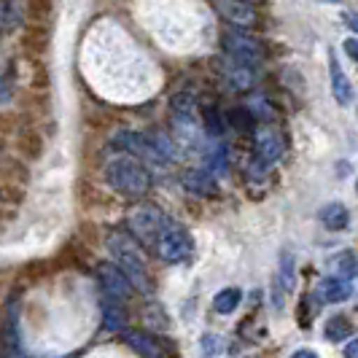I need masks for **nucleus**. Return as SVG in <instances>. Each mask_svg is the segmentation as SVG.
I'll return each instance as SVG.
<instances>
[{
	"instance_id": "nucleus-1",
	"label": "nucleus",
	"mask_w": 358,
	"mask_h": 358,
	"mask_svg": "<svg viewBox=\"0 0 358 358\" xmlns=\"http://www.w3.org/2000/svg\"><path fill=\"white\" fill-rule=\"evenodd\" d=\"M103 176H106V183L113 192L132 199L145 197L151 192V183H154L151 173L145 170V164L138 157H132V154L110 157L106 162V167H103Z\"/></svg>"
},
{
	"instance_id": "nucleus-2",
	"label": "nucleus",
	"mask_w": 358,
	"mask_h": 358,
	"mask_svg": "<svg viewBox=\"0 0 358 358\" xmlns=\"http://www.w3.org/2000/svg\"><path fill=\"white\" fill-rule=\"evenodd\" d=\"M106 245H108V251H110V262L132 280L135 291L151 294V278H148V267H145L143 253L138 248V243H135L129 234L110 232L106 237Z\"/></svg>"
},
{
	"instance_id": "nucleus-3",
	"label": "nucleus",
	"mask_w": 358,
	"mask_h": 358,
	"mask_svg": "<svg viewBox=\"0 0 358 358\" xmlns=\"http://www.w3.org/2000/svg\"><path fill=\"white\" fill-rule=\"evenodd\" d=\"M167 224H170L167 215L162 213L157 205H138V208H132L127 213V229H129V234L138 243L148 245V248H154L157 237H159V232Z\"/></svg>"
},
{
	"instance_id": "nucleus-4",
	"label": "nucleus",
	"mask_w": 358,
	"mask_h": 358,
	"mask_svg": "<svg viewBox=\"0 0 358 358\" xmlns=\"http://www.w3.org/2000/svg\"><path fill=\"white\" fill-rule=\"evenodd\" d=\"M116 143L124 151H129L132 157H138L141 162H167L173 157V145L164 138H148L141 132H119Z\"/></svg>"
},
{
	"instance_id": "nucleus-5",
	"label": "nucleus",
	"mask_w": 358,
	"mask_h": 358,
	"mask_svg": "<svg viewBox=\"0 0 358 358\" xmlns=\"http://www.w3.org/2000/svg\"><path fill=\"white\" fill-rule=\"evenodd\" d=\"M192 248H194V243H192L189 232H186L183 227H178V224H173V221L162 229L159 237H157V243H154L157 256H159L162 262H167V264L186 262V259L192 256Z\"/></svg>"
},
{
	"instance_id": "nucleus-6",
	"label": "nucleus",
	"mask_w": 358,
	"mask_h": 358,
	"mask_svg": "<svg viewBox=\"0 0 358 358\" xmlns=\"http://www.w3.org/2000/svg\"><path fill=\"white\" fill-rule=\"evenodd\" d=\"M221 46H224V52L229 54L232 59L243 62V65H251V68H256L262 62V57H264V46L259 43V38L245 33L243 27L227 30L224 38H221Z\"/></svg>"
},
{
	"instance_id": "nucleus-7",
	"label": "nucleus",
	"mask_w": 358,
	"mask_h": 358,
	"mask_svg": "<svg viewBox=\"0 0 358 358\" xmlns=\"http://www.w3.org/2000/svg\"><path fill=\"white\" fill-rule=\"evenodd\" d=\"M97 278H100V286H103V294H106L108 299H116V302H122V305L132 299L135 286H132V280H129L113 262H103V264L97 267Z\"/></svg>"
},
{
	"instance_id": "nucleus-8",
	"label": "nucleus",
	"mask_w": 358,
	"mask_h": 358,
	"mask_svg": "<svg viewBox=\"0 0 358 358\" xmlns=\"http://www.w3.org/2000/svg\"><path fill=\"white\" fill-rule=\"evenodd\" d=\"M286 151V138L278 127L272 124H262L256 129V159L262 164H272L283 157Z\"/></svg>"
},
{
	"instance_id": "nucleus-9",
	"label": "nucleus",
	"mask_w": 358,
	"mask_h": 358,
	"mask_svg": "<svg viewBox=\"0 0 358 358\" xmlns=\"http://www.w3.org/2000/svg\"><path fill=\"white\" fill-rule=\"evenodd\" d=\"M215 11L227 22H232L234 27H253L259 22V14L248 0H215Z\"/></svg>"
},
{
	"instance_id": "nucleus-10",
	"label": "nucleus",
	"mask_w": 358,
	"mask_h": 358,
	"mask_svg": "<svg viewBox=\"0 0 358 358\" xmlns=\"http://www.w3.org/2000/svg\"><path fill=\"white\" fill-rule=\"evenodd\" d=\"M329 76H331L334 100H337L340 106H350V103H353V84H350V78L345 76L340 59L334 57V52H331V57H329Z\"/></svg>"
},
{
	"instance_id": "nucleus-11",
	"label": "nucleus",
	"mask_w": 358,
	"mask_h": 358,
	"mask_svg": "<svg viewBox=\"0 0 358 358\" xmlns=\"http://www.w3.org/2000/svg\"><path fill=\"white\" fill-rule=\"evenodd\" d=\"M350 294H353L350 283H348L345 278H337V275H331V278H323L321 283H318V296H321L323 302H329V305H340V302H348V299H350Z\"/></svg>"
},
{
	"instance_id": "nucleus-12",
	"label": "nucleus",
	"mask_w": 358,
	"mask_h": 358,
	"mask_svg": "<svg viewBox=\"0 0 358 358\" xmlns=\"http://www.w3.org/2000/svg\"><path fill=\"white\" fill-rule=\"evenodd\" d=\"M180 180H183V186L192 192V194H197V197H215L218 194V189H215V180L210 178V173L208 170H186L183 176H180Z\"/></svg>"
},
{
	"instance_id": "nucleus-13",
	"label": "nucleus",
	"mask_w": 358,
	"mask_h": 358,
	"mask_svg": "<svg viewBox=\"0 0 358 358\" xmlns=\"http://www.w3.org/2000/svg\"><path fill=\"white\" fill-rule=\"evenodd\" d=\"M224 76H227V81L232 84L234 90H251L253 84H256V71H253L251 65H243V62L232 59V57L224 65Z\"/></svg>"
},
{
	"instance_id": "nucleus-14",
	"label": "nucleus",
	"mask_w": 358,
	"mask_h": 358,
	"mask_svg": "<svg viewBox=\"0 0 358 358\" xmlns=\"http://www.w3.org/2000/svg\"><path fill=\"white\" fill-rule=\"evenodd\" d=\"M124 340L135 353H141L143 358H162L159 340H157V337H151V334H143V331H129Z\"/></svg>"
},
{
	"instance_id": "nucleus-15",
	"label": "nucleus",
	"mask_w": 358,
	"mask_h": 358,
	"mask_svg": "<svg viewBox=\"0 0 358 358\" xmlns=\"http://www.w3.org/2000/svg\"><path fill=\"white\" fill-rule=\"evenodd\" d=\"M321 221L326 229L342 232V229H348V224H350V213H348V208H345L342 202H329L321 210Z\"/></svg>"
},
{
	"instance_id": "nucleus-16",
	"label": "nucleus",
	"mask_w": 358,
	"mask_h": 358,
	"mask_svg": "<svg viewBox=\"0 0 358 358\" xmlns=\"http://www.w3.org/2000/svg\"><path fill=\"white\" fill-rule=\"evenodd\" d=\"M323 334H326L329 342H345L348 337H353V326H350V321H348L345 315H331V318L326 321Z\"/></svg>"
},
{
	"instance_id": "nucleus-17",
	"label": "nucleus",
	"mask_w": 358,
	"mask_h": 358,
	"mask_svg": "<svg viewBox=\"0 0 358 358\" xmlns=\"http://www.w3.org/2000/svg\"><path fill=\"white\" fill-rule=\"evenodd\" d=\"M240 299H243V291L240 288H221L213 299V310L221 313V315H229V313L237 310Z\"/></svg>"
},
{
	"instance_id": "nucleus-18",
	"label": "nucleus",
	"mask_w": 358,
	"mask_h": 358,
	"mask_svg": "<svg viewBox=\"0 0 358 358\" xmlns=\"http://www.w3.org/2000/svg\"><path fill=\"white\" fill-rule=\"evenodd\" d=\"M106 329H113V331H122L124 329V305L116 302V299H108L106 296Z\"/></svg>"
},
{
	"instance_id": "nucleus-19",
	"label": "nucleus",
	"mask_w": 358,
	"mask_h": 358,
	"mask_svg": "<svg viewBox=\"0 0 358 358\" xmlns=\"http://www.w3.org/2000/svg\"><path fill=\"white\" fill-rule=\"evenodd\" d=\"M331 269H334L337 278H345V280L353 278V275H356V256H353L350 251L334 256V259H331Z\"/></svg>"
},
{
	"instance_id": "nucleus-20",
	"label": "nucleus",
	"mask_w": 358,
	"mask_h": 358,
	"mask_svg": "<svg viewBox=\"0 0 358 358\" xmlns=\"http://www.w3.org/2000/svg\"><path fill=\"white\" fill-rule=\"evenodd\" d=\"M275 286L286 288V291H291V288H294V259H291L288 253H283V262H280V272H278Z\"/></svg>"
},
{
	"instance_id": "nucleus-21",
	"label": "nucleus",
	"mask_w": 358,
	"mask_h": 358,
	"mask_svg": "<svg viewBox=\"0 0 358 358\" xmlns=\"http://www.w3.org/2000/svg\"><path fill=\"white\" fill-rule=\"evenodd\" d=\"M210 167L218 170V173H227V151L224 145H215L213 154H210Z\"/></svg>"
},
{
	"instance_id": "nucleus-22",
	"label": "nucleus",
	"mask_w": 358,
	"mask_h": 358,
	"mask_svg": "<svg viewBox=\"0 0 358 358\" xmlns=\"http://www.w3.org/2000/svg\"><path fill=\"white\" fill-rule=\"evenodd\" d=\"M202 350H205V356L208 358L215 356V353L221 350V340H218L215 334H205V337H202Z\"/></svg>"
},
{
	"instance_id": "nucleus-23",
	"label": "nucleus",
	"mask_w": 358,
	"mask_h": 358,
	"mask_svg": "<svg viewBox=\"0 0 358 358\" xmlns=\"http://www.w3.org/2000/svg\"><path fill=\"white\" fill-rule=\"evenodd\" d=\"M342 49L348 52V57H350L353 62H358V38H348V41L342 43Z\"/></svg>"
},
{
	"instance_id": "nucleus-24",
	"label": "nucleus",
	"mask_w": 358,
	"mask_h": 358,
	"mask_svg": "<svg viewBox=\"0 0 358 358\" xmlns=\"http://www.w3.org/2000/svg\"><path fill=\"white\" fill-rule=\"evenodd\" d=\"M342 19H345V24H348V27L358 36V11H345Z\"/></svg>"
},
{
	"instance_id": "nucleus-25",
	"label": "nucleus",
	"mask_w": 358,
	"mask_h": 358,
	"mask_svg": "<svg viewBox=\"0 0 358 358\" xmlns=\"http://www.w3.org/2000/svg\"><path fill=\"white\" fill-rule=\"evenodd\" d=\"M345 358H358V337L345 345Z\"/></svg>"
},
{
	"instance_id": "nucleus-26",
	"label": "nucleus",
	"mask_w": 358,
	"mask_h": 358,
	"mask_svg": "<svg viewBox=\"0 0 358 358\" xmlns=\"http://www.w3.org/2000/svg\"><path fill=\"white\" fill-rule=\"evenodd\" d=\"M291 358H318V353H315V350H307V348H302V350H296Z\"/></svg>"
},
{
	"instance_id": "nucleus-27",
	"label": "nucleus",
	"mask_w": 358,
	"mask_h": 358,
	"mask_svg": "<svg viewBox=\"0 0 358 358\" xmlns=\"http://www.w3.org/2000/svg\"><path fill=\"white\" fill-rule=\"evenodd\" d=\"M323 3H342V0H323Z\"/></svg>"
},
{
	"instance_id": "nucleus-28",
	"label": "nucleus",
	"mask_w": 358,
	"mask_h": 358,
	"mask_svg": "<svg viewBox=\"0 0 358 358\" xmlns=\"http://www.w3.org/2000/svg\"><path fill=\"white\" fill-rule=\"evenodd\" d=\"M14 358H24V356H14Z\"/></svg>"
},
{
	"instance_id": "nucleus-29",
	"label": "nucleus",
	"mask_w": 358,
	"mask_h": 358,
	"mask_svg": "<svg viewBox=\"0 0 358 358\" xmlns=\"http://www.w3.org/2000/svg\"><path fill=\"white\" fill-rule=\"evenodd\" d=\"M248 3H256V0H248Z\"/></svg>"
},
{
	"instance_id": "nucleus-30",
	"label": "nucleus",
	"mask_w": 358,
	"mask_h": 358,
	"mask_svg": "<svg viewBox=\"0 0 358 358\" xmlns=\"http://www.w3.org/2000/svg\"><path fill=\"white\" fill-rule=\"evenodd\" d=\"M356 186H358V183H356Z\"/></svg>"
}]
</instances>
